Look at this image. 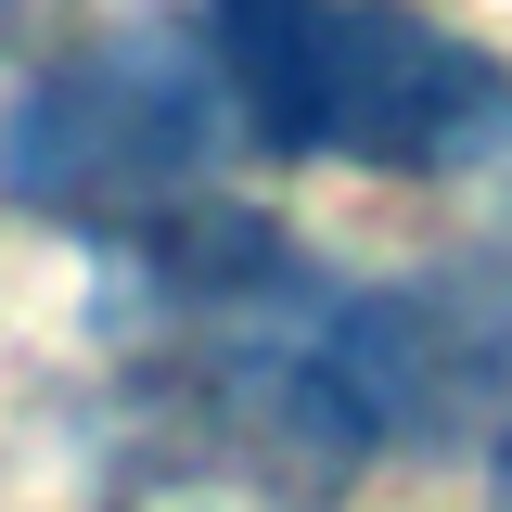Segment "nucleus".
<instances>
[{
    "label": "nucleus",
    "instance_id": "obj_1",
    "mask_svg": "<svg viewBox=\"0 0 512 512\" xmlns=\"http://www.w3.org/2000/svg\"><path fill=\"white\" fill-rule=\"evenodd\" d=\"M256 154H346L384 180H461L512 141V77L410 0H218L205 26Z\"/></svg>",
    "mask_w": 512,
    "mask_h": 512
},
{
    "label": "nucleus",
    "instance_id": "obj_4",
    "mask_svg": "<svg viewBox=\"0 0 512 512\" xmlns=\"http://www.w3.org/2000/svg\"><path fill=\"white\" fill-rule=\"evenodd\" d=\"M500 487H512V436H500Z\"/></svg>",
    "mask_w": 512,
    "mask_h": 512
},
{
    "label": "nucleus",
    "instance_id": "obj_5",
    "mask_svg": "<svg viewBox=\"0 0 512 512\" xmlns=\"http://www.w3.org/2000/svg\"><path fill=\"white\" fill-rule=\"evenodd\" d=\"M13 13H26V0H0V26H13Z\"/></svg>",
    "mask_w": 512,
    "mask_h": 512
},
{
    "label": "nucleus",
    "instance_id": "obj_3",
    "mask_svg": "<svg viewBox=\"0 0 512 512\" xmlns=\"http://www.w3.org/2000/svg\"><path fill=\"white\" fill-rule=\"evenodd\" d=\"M167 512H244V500H167Z\"/></svg>",
    "mask_w": 512,
    "mask_h": 512
},
{
    "label": "nucleus",
    "instance_id": "obj_2",
    "mask_svg": "<svg viewBox=\"0 0 512 512\" xmlns=\"http://www.w3.org/2000/svg\"><path fill=\"white\" fill-rule=\"evenodd\" d=\"M218 154H231V90L180 13H128L116 39L39 64L26 103L0 116V192L39 218H90V231L205 205Z\"/></svg>",
    "mask_w": 512,
    "mask_h": 512
}]
</instances>
